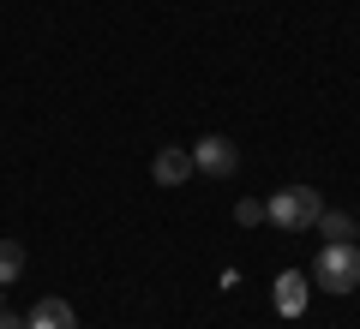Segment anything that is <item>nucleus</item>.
<instances>
[{"label":"nucleus","instance_id":"nucleus-5","mask_svg":"<svg viewBox=\"0 0 360 329\" xmlns=\"http://www.w3.org/2000/svg\"><path fill=\"white\" fill-rule=\"evenodd\" d=\"M25 329H78V317H72V305H66V300H54V293H49V300H37L25 311Z\"/></svg>","mask_w":360,"mask_h":329},{"label":"nucleus","instance_id":"nucleus-1","mask_svg":"<svg viewBox=\"0 0 360 329\" xmlns=\"http://www.w3.org/2000/svg\"><path fill=\"white\" fill-rule=\"evenodd\" d=\"M312 288L324 293H354L360 288V246L354 240H324L312 257Z\"/></svg>","mask_w":360,"mask_h":329},{"label":"nucleus","instance_id":"nucleus-3","mask_svg":"<svg viewBox=\"0 0 360 329\" xmlns=\"http://www.w3.org/2000/svg\"><path fill=\"white\" fill-rule=\"evenodd\" d=\"M193 168H198V174H210V180H229L234 168H240V150H234L229 138H217V132H210V138L193 144Z\"/></svg>","mask_w":360,"mask_h":329},{"label":"nucleus","instance_id":"nucleus-2","mask_svg":"<svg viewBox=\"0 0 360 329\" xmlns=\"http://www.w3.org/2000/svg\"><path fill=\"white\" fill-rule=\"evenodd\" d=\"M319 210H324V198L312 186H283V192H270L264 222H270V228H283V234H300V228L319 222Z\"/></svg>","mask_w":360,"mask_h":329},{"label":"nucleus","instance_id":"nucleus-7","mask_svg":"<svg viewBox=\"0 0 360 329\" xmlns=\"http://www.w3.org/2000/svg\"><path fill=\"white\" fill-rule=\"evenodd\" d=\"M312 228H319L324 240H354V234H360L348 210H319V222H312Z\"/></svg>","mask_w":360,"mask_h":329},{"label":"nucleus","instance_id":"nucleus-9","mask_svg":"<svg viewBox=\"0 0 360 329\" xmlns=\"http://www.w3.org/2000/svg\"><path fill=\"white\" fill-rule=\"evenodd\" d=\"M234 222H240V228H258V222H264V203L240 198V203H234Z\"/></svg>","mask_w":360,"mask_h":329},{"label":"nucleus","instance_id":"nucleus-6","mask_svg":"<svg viewBox=\"0 0 360 329\" xmlns=\"http://www.w3.org/2000/svg\"><path fill=\"white\" fill-rule=\"evenodd\" d=\"M150 174H156V186H186V180L198 174V168H193V150H156Z\"/></svg>","mask_w":360,"mask_h":329},{"label":"nucleus","instance_id":"nucleus-8","mask_svg":"<svg viewBox=\"0 0 360 329\" xmlns=\"http://www.w3.org/2000/svg\"><path fill=\"white\" fill-rule=\"evenodd\" d=\"M25 276V246L18 240H0V288H13Z\"/></svg>","mask_w":360,"mask_h":329},{"label":"nucleus","instance_id":"nucleus-4","mask_svg":"<svg viewBox=\"0 0 360 329\" xmlns=\"http://www.w3.org/2000/svg\"><path fill=\"white\" fill-rule=\"evenodd\" d=\"M307 300H312V281L300 276V269H283V276H276V311L300 317V311H307Z\"/></svg>","mask_w":360,"mask_h":329},{"label":"nucleus","instance_id":"nucleus-10","mask_svg":"<svg viewBox=\"0 0 360 329\" xmlns=\"http://www.w3.org/2000/svg\"><path fill=\"white\" fill-rule=\"evenodd\" d=\"M0 329H25V317H18V311H6V305H0Z\"/></svg>","mask_w":360,"mask_h":329}]
</instances>
